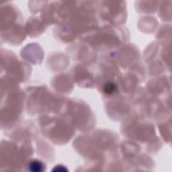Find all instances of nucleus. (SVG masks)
Instances as JSON below:
<instances>
[{
    "label": "nucleus",
    "mask_w": 172,
    "mask_h": 172,
    "mask_svg": "<svg viewBox=\"0 0 172 172\" xmlns=\"http://www.w3.org/2000/svg\"><path fill=\"white\" fill-rule=\"evenodd\" d=\"M116 86L114 85H113L112 83H109L107 85L105 86V89L104 91L107 94H111V93H113L114 92L116 91Z\"/></svg>",
    "instance_id": "2"
},
{
    "label": "nucleus",
    "mask_w": 172,
    "mask_h": 172,
    "mask_svg": "<svg viewBox=\"0 0 172 172\" xmlns=\"http://www.w3.org/2000/svg\"><path fill=\"white\" fill-rule=\"evenodd\" d=\"M29 169L33 171H41L43 170V164L39 161H33L29 165Z\"/></svg>",
    "instance_id": "1"
}]
</instances>
